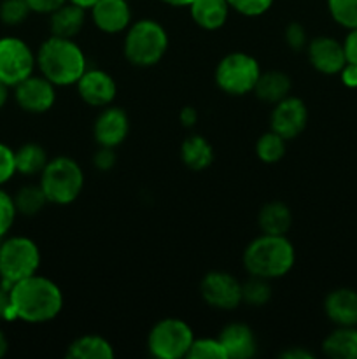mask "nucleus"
Returning <instances> with one entry per match:
<instances>
[{
    "instance_id": "44",
    "label": "nucleus",
    "mask_w": 357,
    "mask_h": 359,
    "mask_svg": "<svg viewBox=\"0 0 357 359\" xmlns=\"http://www.w3.org/2000/svg\"><path fill=\"white\" fill-rule=\"evenodd\" d=\"M7 100H9V86L0 81V109H4V105L7 104Z\"/></svg>"
},
{
    "instance_id": "26",
    "label": "nucleus",
    "mask_w": 357,
    "mask_h": 359,
    "mask_svg": "<svg viewBox=\"0 0 357 359\" xmlns=\"http://www.w3.org/2000/svg\"><path fill=\"white\" fill-rule=\"evenodd\" d=\"M49 158L44 147L35 142H27L16 151V170L21 175H37L44 170Z\"/></svg>"
},
{
    "instance_id": "42",
    "label": "nucleus",
    "mask_w": 357,
    "mask_h": 359,
    "mask_svg": "<svg viewBox=\"0 0 357 359\" xmlns=\"http://www.w3.org/2000/svg\"><path fill=\"white\" fill-rule=\"evenodd\" d=\"M178 119H181L182 126L192 128V126L196 125V121H198V112H196V109L191 107V105H186V107H182L181 112H178Z\"/></svg>"
},
{
    "instance_id": "41",
    "label": "nucleus",
    "mask_w": 357,
    "mask_h": 359,
    "mask_svg": "<svg viewBox=\"0 0 357 359\" xmlns=\"http://www.w3.org/2000/svg\"><path fill=\"white\" fill-rule=\"evenodd\" d=\"M340 77L346 88H357V65L346 62V65L340 72Z\"/></svg>"
},
{
    "instance_id": "27",
    "label": "nucleus",
    "mask_w": 357,
    "mask_h": 359,
    "mask_svg": "<svg viewBox=\"0 0 357 359\" xmlns=\"http://www.w3.org/2000/svg\"><path fill=\"white\" fill-rule=\"evenodd\" d=\"M46 203L49 202L41 184H27L14 195V205H16L18 214H23V216H35L44 209Z\"/></svg>"
},
{
    "instance_id": "43",
    "label": "nucleus",
    "mask_w": 357,
    "mask_h": 359,
    "mask_svg": "<svg viewBox=\"0 0 357 359\" xmlns=\"http://www.w3.org/2000/svg\"><path fill=\"white\" fill-rule=\"evenodd\" d=\"M282 359H314V353L303 349V347H290V349H286L284 353L279 354Z\"/></svg>"
},
{
    "instance_id": "46",
    "label": "nucleus",
    "mask_w": 357,
    "mask_h": 359,
    "mask_svg": "<svg viewBox=\"0 0 357 359\" xmlns=\"http://www.w3.org/2000/svg\"><path fill=\"white\" fill-rule=\"evenodd\" d=\"M160 2L167 4V6H172V7H189V4H191L192 0H160Z\"/></svg>"
},
{
    "instance_id": "34",
    "label": "nucleus",
    "mask_w": 357,
    "mask_h": 359,
    "mask_svg": "<svg viewBox=\"0 0 357 359\" xmlns=\"http://www.w3.org/2000/svg\"><path fill=\"white\" fill-rule=\"evenodd\" d=\"M230 7L238 14L247 18H258L268 13L273 6V0H227Z\"/></svg>"
},
{
    "instance_id": "22",
    "label": "nucleus",
    "mask_w": 357,
    "mask_h": 359,
    "mask_svg": "<svg viewBox=\"0 0 357 359\" xmlns=\"http://www.w3.org/2000/svg\"><path fill=\"white\" fill-rule=\"evenodd\" d=\"M290 77L282 70H268V72H261L258 83H255L254 93L259 100L266 102V104H273L284 100L290 95Z\"/></svg>"
},
{
    "instance_id": "36",
    "label": "nucleus",
    "mask_w": 357,
    "mask_h": 359,
    "mask_svg": "<svg viewBox=\"0 0 357 359\" xmlns=\"http://www.w3.org/2000/svg\"><path fill=\"white\" fill-rule=\"evenodd\" d=\"M18 174L16 170V151L10 149L7 144L0 142V186L9 182Z\"/></svg>"
},
{
    "instance_id": "11",
    "label": "nucleus",
    "mask_w": 357,
    "mask_h": 359,
    "mask_svg": "<svg viewBox=\"0 0 357 359\" xmlns=\"http://www.w3.org/2000/svg\"><path fill=\"white\" fill-rule=\"evenodd\" d=\"M14 100L24 112L42 114L55 105L56 86L42 74H31L14 86Z\"/></svg>"
},
{
    "instance_id": "8",
    "label": "nucleus",
    "mask_w": 357,
    "mask_h": 359,
    "mask_svg": "<svg viewBox=\"0 0 357 359\" xmlns=\"http://www.w3.org/2000/svg\"><path fill=\"white\" fill-rule=\"evenodd\" d=\"M195 340L192 328L178 318H164L150 328L147 337L149 353L158 359L188 358Z\"/></svg>"
},
{
    "instance_id": "18",
    "label": "nucleus",
    "mask_w": 357,
    "mask_h": 359,
    "mask_svg": "<svg viewBox=\"0 0 357 359\" xmlns=\"http://www.w3.org/2000/svg\"><path fill=\"white\" fill-rule=\"evenodd\" d=\"M324 312L336 326H357V291L352 287L332 290L324 300Z\"/></svg>"
},
{
    "instance_id": "9",
    "label": "nucleus",
    "mask_w": 357,
    "mask_h": 359,
    "mask_svg": "<svg viewBox=\"0 0 357 359\" xmlns=\"http://www.w3.org/2000/svg\"><path fill=\"white\" fill-rule=\"evenodd\" d=\"M37 58L30 46L20 37L0 39V81L14 88L34 74Z\"/></svg>"
},
{
    "instance_id": "2",
    "label": "nucleus",
    "mask_w": 357,
    "mask_h": 359,
    "mask_svg": "<svg viewBox=\"0 0 357 359\" xmlns=\"http://www.w3.org/2000/svg\"><path fill=\"white\" fill-rule=\"evenodd\" d=\"M35 58L42 76L55 86L77 84L80 76L88 70L86 55L74 39L51 35L42 42L35 53Z\"/></svg>"
},
{
    "instance_id": "10",
    "label": "nucleus",
    "mask_w": 357,
    "mask_h": 359,
    "mask_svg": "<svg viewBox=\"0 0 357 359\" xmlns=\"http://www.w3.org/2000/svg\"><path fill=\"white\" fill-rule=\"evenodd\" d=\"M200 294L209 307L217 311H234L241 304V283L231 273L212 270L203 276Z\"/></svg>"
},
{
    "instance_id": "32",
    "label": "nucleus",
    "mask_w": 357,
    "mask_h": 359,
    "mask_svg": "<svg viewBox=\"0 0 357 359\" xmlns=\"http://www.w3.org/2000/svg\"><path fill=\"white\" fill-rule=\"evenodd\" d=\"M27 0H0V21L7 27H18L30 14Z\"/></svg>"
},
{
    "instance_id": "14",
    "label": "nucleus",
    "mask_w": 357,
    "mask_h": 359,
    "mask_svg": "<svg viewBox=\"0 0 357 359\" xmlns=\"http://www.w3.org/2000/svg\"><path fill=\"white\" fill-rule=\"evenodd\" d=\"M79 97L91 107H107L118 95V84L114 77L102 69H90L77 81Z\"/></svg>"
},
{
    "instance_id": "23",
    "label": "nucleus",
    "mask_w": 357,
    "mask_h": 359,
    "mask_svg": "<svg viewBox=\"0 0 357 359\" xmlns=\"http://www.w3.org/2000/svg\"><path fill=\"white\" fill-rule=\"evenodd\" d=\"M322 351L331 359H357V326H338L324 339Z\"/></svg>"
},
{
    "instance_id": "25",
    "label": "nucleus",
    "mask_w": 357,
    "mask_h": 359,
    "mask_svg": "<svg viewBox=\"0 0 357 359\" xmlns=\"http://www.w3.org/2000/svg\"><path fill=\"white\" fill-rule=\"evenodd\" d=\"M114 347L100 335H83L74 340L66 351L69 359H114Z\"/></svg>"
},
{
    "instance_id": "40",
    "label": "nucleus",
    "mask_w": 357,
    "mask_h": 359,
    "mask_svg": "<svg viewBox=\"0 0 357 359\" xmlns=\"http://www.w3.org/2000/svg\"><path fill=\"white\" fill-rule=\"evenodd\" d=\"M0 321H10V287L0 283Z\"/></svg>"
},
{
    "instance_id": "12",
    "label": "nucleus",
    "mask_w": 357,
    "mask_h": 359,
    "mask_svg": "<svg viewBox=\"0 0 357 359\" xmlns=\"http://www.w3.org/2000/svg\"><path fill=\"white\" fill-rule=\"evenodd\" d=\"M308 123V109L301 98L286 97L273 105L270 114V130L282 135L286 140L296 139L304 132Z\"/></svg>"
},
{
    "instance_id": "35",
    "label": "nucleus",
    "mask_w": 357,
    "mask_h": 359,
    "mask_svg": "<svg viewBox=\"0 0 357 359\" xmlns=\"http://www.w3.org/2000/svg\"><path fill=\"white\" fill-rule=\"evenodd\" d=\"M284 41H286L287 48L293 49L294 53L303 51L308 46L307 30H304L303 25L298 23V21H290L286 27V30H284Z\"/></svg>"
},
{
    "instance_id": "1",
    "label": "nucleus",
    "mask_w": 357,
    "mask_h": 359,
    "mask_svg": "<svg viewBox=\"0 0 357 359\" xmlns=\"http://www.w3.org/2000/svg\"><path fill=\"white\" fill-rule=\"evenodd\" d=\"M62 309V290L48 277L34 273L10 286V321L44 325L58 318Z\"/></svg>"
},
{
    "instance_id": "28",
    "label": "nucleus",
    "mask_w": 357,
    "mask_h": 359,
    "mask_svg": "<svg viewBox=\"0 0 357 359\" xmlns=\"http://www.w3.org/2000/svg\"><path fill=\"white\" fill-rule=\"evenodd\" d=\"M286 142L282 135L275 133L273 130L262 133L255 142V154L262 163H279L286 154Z\"/></svg>"
},
{
    "instance_id": "13",
    "label": "nucleus",
    "mask_w": 357,
    "mask_h": 359,
    "mask_svg": "<svg viewBox=\"0 0 357 359\" xmlns=\"http://www.w3.org/2000/svg\"><path fill=\"white\" fill-rule=\"evenodd\" d=\"M308 62L317 72L326 74V76H335L342 72L343 67L346 65V55L343 42L336 39L321 35L308 42L307 46Z\"/></svg>"
},
{
    "instance_id": "19",
    "label": "nucleus",
    "mask_w": 357,
    "mask_h": 359,
    "mask_svg": "<svg viewBox=\"0 0 357 359\" xmlns=\"http://www.w3.org/2000/svg\"><path fill=\"white\" fill-rule=\"evenodd\" d=\"M86 11L84 7L77 6L66 0L62 7L49 14V28H51V35L56 37L74 39L86 23Z\"/></svg>"
},
{
    "instance_id": "17",
    "label": "nucleus",
    "mask_w": 357,
    "mask_h": 359,
    "mask_svg": "<svg viewBox=\"0 0 357 359\" xmlns=\"http://www.w3.org/2000/svg\"><path fill=\"white\" fill-rule=\"evenodd\" d=\"M217 339L223 344L227 359H248L258 353V340L251 326L244 323H230L220 330Z\"/></svg>"
},
{
    "instance_id": "24",
    "label": "nucleus",
    "mask_w": 357,
    "mask_h": 359,
    "mask_svg": "<svg viewBox=\"0 0 357 359\" xmlns=\"http://www.w3.org/2000/svg\"><path fill=\"white\" fill-rule=\"evenodd\" d=\"M181 160L191 170H205L214 161V149L209 140L202 135L186 137L181 146Z\"/></svg>"
},
{
    "instance_id": "4",
    "label": "nucleus",
    "mask_w": 357,
    "mask_h": 359,
    "mask_svg": "<svg viewBox=\"0 0 357 359\" xmlns=\"http://www.w3.org/2000/svg\"><path fill=\"white\" fill-rule=\"evenodd\" d=\"M167 51L168 32L160 21L144 18L126 28L122 53L133 67L147 69L158 65Z\"/></svg>"
},
{
    "instance_id": "20",
    "label": "nucleus",
    "mask_w": 357,
    "mask_h": 359,
    "mask_svg": "<svg viewBox=\"0 0 357 359\" xmlns=\"http://www.w3.org/2000/svg\"><path fill=\"white\" fill-rule=\"evenodd\" d=\"M227 0H192L189 4V14L200 28L206 32L219 30L226 25L230 16Z\"/></svg>"
},
{
    "instance_id": "38",
    "label": "nucleus",
    "mask_w": 357,
    "mask_h": 359,
    "mask_svg": "<svg viewBox=\"0 0 357 359\" xmlns=\"http://www.w3.org/2000/svg\"><path fill=\"white\" fill-rule=\"evenodd\" d=\"M66 0H27L28 7L31 13L37 14H51L55 13L58 7H62Z\"/></svg>"
},
{
    "instance_id": "7",
    "label": "nucleus",
    "mask_w": 357,
    "mask_h": 359,
    "mask_svg": "<svg viewBox=\"0 0 357 359\" xmlns=\"http://www.w3.org/2000/svg\"><path fill=\"white\" fill-rule=\"evenodd\" d=\"M259 76H261L259 62L244 51H233L224 56L217 63L214 72L217 88L231 97H241L254 91Z\"/></svg>"
},
{
    "instance_id": "15",
    "label": "nucleus",
    "mask_w": 357,
    "mask_h": 359,
    "mask_svg": "<svg viewBox=\"0 0 357 359\" xmlns=\"http://www.w3.org/2000/svg\"><path fill=\"white\" fill-rule=\"evenodd\" d=\"M130 133V119L128 114L121 107H112L107 105L104 111L98 114L93 126V135L98 146L104 147H118L126 140Z\"/></svg>"
},
{
    "instance_id": "6",
    "label": "nucleus",
    "mask_w": 357,
    "mask_h": 359,
    "mask_svg": "<svg viewBox=\"0 0 357 359\" xmlns=\"http://www.w3.org/2000/svg\"><path fill=\"white\" fill-rule=\"evenodd\" d=\"M38 266L41 251L31 238L16 235L0 241V283L10 287L37 273Z\"/></svg>"
},
{
    "instance_id": "45",
    "label": "nucleus",
    "mask_w": 357,
    "mask_h": 359,
    "mask_svg": "<svg viewBox=\"0 0 357 359\" xmlns=\"http://www.w3.org/2000/svg\"><path fill=\"white\" fill-rule=\"evenodd\" d=\"M7 351H9V340H7L6 333L0 330V358H4L7 354Z\"/></svg>"
},
{
    "instance_id": "16",
    "label": "nucleus",
    "mask_w": 357,
    "mask_h": 359,
    "mask_svg": "<svg viewBox=\"0 0 357 359\" xmlns=\"http://www.w3.org/2000/svg\"><path fill=\"white\" fill-rule=\"evenodd\" d=\"M90 13L94 27L104 34H121L132 25L128 0H98Z\"/></svg>"
},
{
    "instance_id": "37",
    "label": "nucleus",
    "mask_w": 357,
    "mask_h": 359,
    "mask_svg": "<svg viewBox=\"0 0 357 359\" xmlns=\"http://www.w3.org/2000/svg\"><path fill=\"white\" fill-rule=\"evenodd\" d=\"M115 161H118V156H115L114 147L100 146V149H98L93 156V165L100 172L112 170V168L115 167Z\"/></svg>"
},
{
    "instance_id": "39",
    "label": "nucleus",
    "mask_w": 357,
    "mask_h": 359,
    "mask_svg": "<svg viewBox=\"0 0 357 359\" xmlns=\"http://www.w3.org/2000/svg\"><path fill=\"white\" fill-rule=\"evenodd\" d=\"M343 48H345L346 62L357 65V28L349 30V35L343 41Z\"/></svg>"
},
{
    "instance_id": "21",
    "label": "nucleus",
    "mask_w": 357,
    "mask_h": 359,
    "mask_svg": "<svg viewBox=\"0 0 357 359\" xmlns=\"http://www.w3.org/2000/svg\"><path fill=\"white\" fill-rule=\"evenodd\" d=\"M259 230L268 235H287L293 226V212L287 203L273 200L265 203L258 214Z\"/></svg>"
},
{
    "instance_id": "30",
    "label": "nucleus",
    "mask_w": 357,
    "mask_h": 359,
    "mask_svg": "<svg viewBox=\"0 0 357 359\" xmlns=\"http://www.w3.org/2000/svg\"><path fill=\"white\" fill-rule=\"evenodd\" d=\"M332 20L346 30L357 28V0H328Z\"/></svg>"
},
{
    "instance_id": "5",
    "label": "nucleus",
    "mask_w": 357,
    "mask_h": 359,
    "mask_svg": "<svg viewBox=\"0 0 357 359\" xmlns=\"http://www.w3.org/2000/svg\"><path fill=\"white\" fill-rule=\"evenodd\" d=\"M41 188L49 203L69 205L79 198L84 188V172L70 156H56L41 172Z\"/></svg>"
},
{
    "instance_id": "31",
    "label": "nucleus",
    "mask_w": 357,
    "mask_h": 359,
    "mask_svg": "<svg viewBox=\"0 0 357 359\" xmlns=\"http://www.w3.org/2000/svg\"><path fill=\"white\" fill-rule=\"evenodd\" d=\"M189 359H227L223 344L217 339H195L188 353Z\"/></svg>"
},
{
    "instance_id": "3",
    "label": "nucleus",
    "mask_w": 357,
    "mask_h": 359,
    "mask_svg": "<svg viewBox=\"0 0 357 359\" xmlns=\"http://www.w3.org/2000/svg\"><path fill=\"white\" fill-rule=\"evenodd\" d=\"M241 262L248 276L280 279L293 270L296 251L286 235L261 233L245 248Z\"/></svg>"
},
{
    "instance_id": "47",
    "label": "nucleus",
    "mask_w": 357,
    "mask_h": 359,
    "mask_svg": "<svg viewBox=\"0 0 357 359\" xmlns=\"http://www.w3.org/2000/svg\"><path fill=\"white\" fill-rule=\"evenodd\" d=\"M69 2L77 4V6L84 7V9H91V7H93L98 0H69Z\"/></svg>"
},
{
    "instance_id": "29",
    "label": "nucleus",
    "mask_w": 357,
    "mask_h": 359,
    "mask_svg": "<svg viewBox=\"0 0 357 359\" xmlns=\"http://www.w3.org/2000/svg\"><path fill=\"white\" fill-rule=\"evenodd\" d=\"M272 300V286L268 279L251 276L247 283L241 284V302L251 307H262Z\"/></svg>"
},
{
    "instance_id": "33",
    "label": "nucleus",
    "mask_w": 357,
    "mask_h": 359,
    "mask_svg": "<svg viewBox=\"0 0 357 359\" xmlns=\"http://www.w3.org/2000/svg\"><path fill=\"white\" fill-rule=\"evenodd\" d=\"M16 216L18 210L16 205H14V196L0 189V241L7 237L14 221H16Z\"/></svg>"
}]
</instances>
